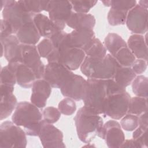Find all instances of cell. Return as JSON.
<instances>
[{
  "label": "cell",
  "mask_w": 148,
  "mask_h": 148,
  "mask_svg": "<svg viewBox=\"0 0 148 148\" xmlns=\"http://www.w3.org/2000/svg\"><path fill=\"white\" fill-rule=\"evenodd\" d=\"M67 34L64 30H60L50 38L54 49L46 59L48 63L58 62L71 71H76L80 67L86 54L82 49L71 47L68 44Z\"/></svg>",
  "instance_id": "1"
},
{
  "label": "cell",
  "mask_w": 148,
  "mask_h": 148,
  "mask_svg": "<svg viewBox=\"0 0 148 148\" xmlns=\"http://www.w3.org/2000/svg\"><path fill=\"white\" fill-rule=\"evenodd\" d=\"M106 85L107 95L103 105L102 114L113 120H120L127 113L131 95L113 79H106Z\"/></svg>",
  "instance_id": "2"
},
{
  "label": "cell",
  "mask_w": 148,
  "mask_h": 148,
  "mask_svg": "<svg viewBox=\"0 0 148 148\" xmlns=\"http://www.w3.org/2000/svg\"><path fill=\"white\" fill-rule=\"evenodd\" d=\"M95 110L86 106L80 108L73 120L77 137L84 143H90L98 136L103 121Z\"/></svg>",
  "instance_id": "3"
},
{
  "label": "cell",
  "mask_w": 148,
  "mask_h": 148,
  "mask_svg": "<svg viewBox=\"0 0 148 148\" xmlns=\"http://www.w3.org/2000/svg\"><path fill=\"white\" fill-rule=\"evenodd\" d=\"M12 121L18 126L23 127L28 136H38L43 121L42 113L39 108L27 101L17 103L12 116Z\"/></svg>",
  "instance_id": "4"
},
{
  "label": "cell",
  "mask_w": 148,
  "mask_h": 148,
  "mask_svg": "<svg viewBox=\"0 0 148 148\" xmlns=\"http://www.w3.org/2000/svg\"><path fill=\"white\" fill-rule=\"evenodd\" d=\"M120 65L110 54L103 58H91L86 56L80 69L87 78L97 79H113L115 71Z\"/></svg>",
  "instance_id": "5"
},
{
  "label": "cell",
  "mask_w": 148,
  "mask_h": 148,
  "mask_svg": "<svg viewBox=\"0 0 148 148\" xmlns=\"http://www.w3.org/2000/svg\"><path fill=\"white\" fill-rule=\"evenodd\" d=\"M1 10L3 19L11 24L14 34L24 24L33 20L35 15L27 11L21 0L1 1Z\"/></svg>",
  "instance_id": "6"
},
{
  "label": "cell",
  "mask_w": 148,
  "mask_h": 148,
  "mask_svg": "<svg viewBox=\"0 0 148 148\" xmlns=\"http://www.w3.org/2000/svg\"><path fill=\"white\" fill-rule=\"evenodd\" d=\"M87 81V90L82 100L84 105L102 114L103 103L107 95L106 80L88 78Z\"/></svg>",
  "instance_id": "7"
},
{
  "label": "cell",
  "mask_w": 148,
  "mask_h": 148,
  "mask_svg": "<svg viewBox=\"0 0 148 148\" xmlns=\"http://www.w3.org/2000/svg\"><path fill=\"white\" fill-rule=\"evenodd\" d=\"M27 134L12 121H5L0 125V147H26Z\"/></svg>",
  "instance_id": "8"
},
{
  "label": "cell",
  "mask_w": 148,
  "mask_h": 148,
  "mask_svg": "<svg viewBox=\"0 0 148 148\" xmlns=\"http://www.w3.org/2000/svg\"><path fill=\"white\" fill-rule=\"evenodd\" d=\"M72 9L70 1H50L47 12L54 25L60 30H64Z\"/></svg>",
  "instance_id": "9"
},
{
  "label": "cell",
  "mask_w": 148,
  "mask_h": 148,
  "mask_svg": "<svg viewBox=\"0 0 148 148\" xmlns=\"http://www.w3.org/2000/svg\"><path fill=\"white\" fill-rule=\"evenodd\" d=\"M98 136L105 140L109 148H120L125 139L120 124L113 119L103 124Z\"/></svg>",
  "instance_id": "10"
},
{
  "label": "cell",
  "mask_w": 148,
  "mask_h": 148,
  "mask_svg": "<svg viewBox=\"0 0 148 148\" xmlns=\"http://www.w3.org/2000/svg\"><path fill=\"white\" fill-rule=\"evenodd\" d=\"M41 144L44 148H65L62 132L53 124L45 122L41 124L38 134Z\"/></svg>",
  "instance_id": "11"
},
{
  "label": "cell",
  "mask_w": 148,
  "mask_h": 148,
  "mask_svg": "<svg viewBox=\"0 0 148 148\" xmlns=\"http://www.w3.org/2000/svg\"><path fill=\"white\" fill-rule=\"evenodd\" d=\"M148 10L138 4L130 10L127 15L125 24L134 34L143 35L147 31Z\"/></svg>",
  "instance_id": "12"
},
{
  "label": "cell",
  "mask_w": 148,
  "mask_h": 148,
  "mask_svg": "<svg viewBox=\"0 0 148 148\" xmlns=\"http://www.w3.org/2000/svg\"><path fill=\"white\" fill-rule=\"evenodd\" d=\"M87 81L80 75L73 73L61 87L60 91L63 96L75 101L83 100L86 92Z\"/></svg>",
  "instance_id": "13"
},
{
  "label": "cell",
  "mask_w": 148,
  "mask_h": 148,
  "mask_svg": "<svg viewBox=\"0 0 148 148\" xmlns=\"http://www.w3.org/2000/svg\"><path fill=\"white\" fill-rule=\"evenodd\" d=\"M21 57L22 63L34 72L36 79H42L45 65L41 60L36 46L21 44Z\"/></svg>",
  "instance_id": "14"
},
{
  "label": "cell",
  "mask_w": 148,
  "mask_h": 148,
  "mask_svg": "<svg viewBox=\"0 0 148 148\" xmlns=\"http://www.w3.org/2000/svg\"><path fill=\"white\" fill-rule=\"evenodd\" d=\"M73 73L72 71L58 62H49L45 65L43 79L52 88H60L66 79Z\"/></svg>",
  "instance_id": "15"
},
{
  "label": "cell",
  "mask_w": 148,
  "mask_h": 148,
  "mask_svg": "<svg viewBox=\"0 0 148 148\" xmlns=\"http://www.w3.org/2000/svg\"><path fill=\"white\" fill-rule=\"evenodd\" d=\"M31 89V102L39 109H43L51 92V86L43 79H36Z\"/></svg>",
  "instance_id": "16"
},
{
  "label": "cell",
  "mask_w": 148,
  "mask_h": 148,
  "mask_svg": "<svg viewBox=\"0 0 148 148\" xmlns=\"http://www.w3.org/2000/svg\"><path fill=\"white\" fill-rule=\"evenodd\" d=\"M0 42L3 47V56L8 63H22L21 43L16 35H10Z\"/></svg>",
  "instance_id": "17"
},
{
  "label": "cell",
  "mask_w": 148,
  "mask_h": 148,
  "mask_svg": "<svg viewBox=\"0 0 148 148\" xmlns=\"http://www.w3.org/2000/svg\"><path fill=\"white\" fill-rule=\"evenodd\" d=\"M94 38L95 35L93 29H73L66 35L68 44L73 47L82 49Z\"/></svg>",
  "instance_id": "18"
},
{
  "label": "cell",
  "mask_w": 148,
  "mask_h": 148,
  "mask_svg": "<svg viewBox=\"0 0 148 148\" xmlns=\"http://www.w3.org/2000/svg\"><path fill=\"white\" fill-rule=\"evenodd\" d=\"M15 35L21 44L28 45H36L41 37L33 20L24 24Z\"/></svg>",
  "instance_id": "19"
},
{
  "label": "cell",
  "mask_w": 148,
  "mask_h": 148,
  "mask_svg": "<svg viewBox=\"0 0 148 148\" xmlns=\"http://www.w3.org/2000/svg\"><path fill=\"white\" fill-rule=\"evenodd\" d=\"M127 45L136 58L148 60L146 39L143 35L133 34L130 36Z\"/></svg>",
  "instance_id": "20"
},
{
  "label": "cell",
  "mask_w": 148,
  "mask_h": 148,
  "mask_svg": "<svg viewBox=\"0 0 148 148\" xmlns=\"http://www.w3.org/2000/svg\"><path fill=\"white\" fill-rule=\"evenodd\" d=\"M96 23L95 17L90 13H80L72 12L66 22V25L73 29H93Z\"/></svg>",
  "instance_id": "21"
},
{
  "label": "cell",
  "mask_w": 148,
  "mask_h": 148,
  "mask_svg": "<svg viewBox=\"0 0 148 148\" xmlns=\"http://www.w3.org/2000/svg\"><path fill=\"white\" fill-rule=\"evenodd\" d=\"M33 21L40 35L44 38L50 39L60 31L49 17L41 13L34 16Z\"/></svg>",
  "instance_id": "22"
},
{
  "label": "cell",
  "mask_w": 148,
  "mask_h": 148,
  "mask_svg": "<svg viewBox=\"0 0 148 148\" xmlns=\"http://www.w3.org/2000/svg\"><path fill=\"white\" fill-rule=\"evenodd\" d=\"M15 73L17 84L24 88H31L36 80L34 72L23 63L17 64Z\"/></svg>",
  "instance_id": "23"
},
{
  "label": "cell",
  "mask_w": 148,
  "mask_h": 148,
  "mask_svg": "<svg viewBox=\"0 0 148 148\" xmlns=\"http://www.w3.org/2000/svg\"><path fill=\"white\" fill-rule=\"evenodd\" d=\"M17 100L13 93L1 94L0 119L2 120L8 118L15 110Z\"/></svg>",
  "instance_id": "24"
},
{
  "label": "cell",
  "mask_w": 148,
  "mask_h": 148,
  "mask_svg": "<svg viewBox=\"0 0 148 148\" xmlns=\"http://www.w3.org/2000/svg\"><path fill=\"white\" fill-rule=\"evenodd\" d=\"M136 76L131 67L119 65L116 69L113 79L120 86L126 88L130 86Z\"/></svg>",
  "instance_id": "25"
},
{
  "label": "cell",
  "mask_w": 148,
  "mask_h": 148,
  "mask_svg": "<svg viewBox=\"0 0 148 148\" xmlns=\"http://www.w3.org/2000/svg\"><path fill=\"white\" fill-rule=\"evenodd\" d=\"M103 45L107 51L113 57L123 47L127 46V42L117 34L110 32L104 39Z\"/></svg>",
  "instance_id": "26"
},
{
  "label": "cell",
  "mask_w": 148,
  "mask_h": 148,
  "mask_svg": "<svg viewBox=\"0 0 148 148\" xmlns=\"http://www.w3.org/2000/svg\"><path fill=\"white\" fill-rule=\"evenodd\" d=\"M86 56L91 58H103L106 55V49L102 42L97 38L92 39L83 49Z\"/></svg>",
  "instance_id": "27"
},
{
  "label": "cell",
  "mask_w": 148,
  "mask_h": 148,
  "mask_svg": "<svg viewBox=\"0 0 148 148\" xmlns=\"http://www.w3.org/2000/svg\"><path fill=\"white\" fill-rule=\"evenodd\" d=\"M146 112H147V98L138 96L131 97L128 104L127 113L139 116Z\"/></svg>",
  "instance_id": "28"
},
{
  "label": "cell",
  "mask_w": 148,
  "mask_h": 148,
  "mask_svg": "<svg viewBox=\"0 0 148 148\" xmlns=\"http://www.w3.org/2000/svg\"><path fill=\"white\" fill-rule=\"evenodd\" d=\"M133 93L138 97L147 98L148 78L142 75L136 76L131 83Z\"/></svg>",
  "instance_id": "29"
},
{
  "label": "cell",
  "mask_w": 148,
  "mask_h": 148,
  "mask_svg": "<svg viewBox=\"0 0 148 148\" xmlns=\"http://www.w3.org/2000/svg\"><path fill=\"white\" fill-rule=\"evenodd\" d=\"M18 64H10L1 68V84L13 86L17 83L16 77V68Z\"/></svg>",
  "instance_id": "30"
},
{
  "label": "cell",
  "mask_w": 148,
  "mask_h": 148,
  "mask_svg": "<svg viewBox=\"0 0 148 148\" xmlns=\"http://www.w3.org/2000/svg\"><path fill=\"white\" fill-rule=\"evenodd\" d=\"M25 9L33 14L47 12L50 1L47 0H21Z\"/></svg>",
  "instance_id": "31"
},
{
  "label": "cell",
  "mask_w": 148,
  "mask_h": 148,
  "mask_svg": "<svg viewBox=\"0 0 148 148\" xmlns=\"http://www.w3.org/2000/svg\"><path fill=\"white\" fill-rule=\"evenodd\" d=\"M114 58L120 65L126 67H131L136 60L135 57L128 46L121 48L114 55Z\"/></svg>",
  "instance_id": "32"
},
{
  "label": "cell",
  "mask_w": 148,
  "mask_h": 148,
  "mask_svg": "<svg viewBox=\"0 0 148 148\" xmlns=\"http://www.w3.org/2000/svg\"><path fill=\"white\" fill-rule=\"evenodd\" d=\"M128 12L110 8L108 13L107 20L109 25L117 26L124 25Z\"/></svg>",
  "instance_id": "33"
},
{
  "label": "cell",
  "mask_w": 148,
  "mask_h": 148,
  "mask_svg": "<svg viewBox=\"0 0 148 148\" xmlns=\"http://www.w3.org/2000/svg\"><path fill=\"white\" fill-rule=\"evenodd\" d=\"M101 2L105 6L125 12H128L137 4L135 0H105Z\"/></svg>",
  "instance_id": "34"
},
{
  "label": "cell",
  "mask_w": 148,
  "mask_h": 148,
  "mask_svg": "<svg viewBox=\"0 0 148 148\" xmlns=\"http://www.w3.org/2000/svg\"><path fill=\"white\" fill-rule=\"evenodd\" d=\"M72 9L75 12L80 13H88L90 9L93 8L98 2V1L94 0H79L70 1Z\"/></svg>",
  "instance_id": "35"
},
{
  "label": "cell",
  "mask_w": 148,
  "mask_h": 148,
  "mask_svg": "<svg viewBox=\"0 0 148 148\" xmlns=\"http://www.w3.org/2000/svg\"><path fill=\"white\" fill-rule=\"evenodd\" d=\"M58 109L61 114L65 116H71L76 110V104L73 99L65 97L58 103Z\"/></svg>",
  "instance_id": "36"
},
{
  "label": "cell",
  "mask_w": 148,
  "mask_h": 148,
  "mask_svg": "<svg viewBox=\"0 0 148 148\" xmlns=\"http://www.w3.org/2000/svg\"><path fill=\"white\" fill-rule=\"evenodd\" d=\"M120 125L122 129L126 131H134L139 125L138 116L127 113L121 119Z\"/></svg>",
  "instance_id": "37"
},
{
  "label": "cell",
  "mask_w": 148,
  "mask_h": 148,
  "mask_svg": "<svg viewBox=\"0 0 148 148\" xmlns=\"http://www.w3.org/2000/svg\"><path fill=\"white\" fill-rule=\"evenodd\" d=\"M61 113L58 108L53 106H48L44 109L42 112L43 120L50 124L57 122L61 117Z\"/></svg>",
  "instance_id": "38"
},
{
  "label": "cell",
  "mask_w": 148,
  "mask_h": 148,
  "mask_svg": "<svg viewBox=\"0 0 148 148\" xmlns=\"http://www.w3.org/2000/svg\"><path fill=\"white\" fill-rule=\"evenodd\" d=\"M38 51L42 58H47L53 51L54 47L49 38H44L36 46Z\"/></svg>",
  "instance_id": "39"
},
{
  "label": "cell",
  "mask_w": 148,
  "mask_h": 148,
  "mask_svg": "<svg viewBox=\"0 0 148 148\" xmlns=\"http://www.w3.org/2000/svg\"><path fill=\"white\" fill-rule=\"evenodd\" d=\"M132 139L138 144L139 148L147 147V131H144L138 127L133 132Z\"/></svg>",
  "instance_id": "40"
},
{
  "label": "cell",
  "mask_w": 148,
  "mask_h": 148,
  "mask_svg": "<svg viewBox=\"0 0 148 148\" xmlns=\"http://www.w3.org/2000/svg\"><path fill=\"white\" fill-rule=\"evenodd\" d=\"M14 31L11 24L2 18L0 21V41L5 39L10 35H13Z\"/></svg>",
  "instance_id": "41"
},
{
  "label": "cell",
  "mask_w": 148,
  "mask_h": 148,
  "mask_svg": "<svg viewBox=\"0 0 148 148\" xmlns=\"http://www.w3.org/2000/svg\"><path fill=\"white\" fill-rule=\"evenodd\" d=\"M131 67L136 75H139L143 73L147 69V61L143 59L136 58Z\"/></svg>",
  "instance_id": "42"
},
{
  "label": "cell",
  "mask_w": 148,
  "mask_h": 148,
  "mask_svg": "<svg viewBox=\"0 0 148 148\" xmlns=\"http://www.w3.org/2000/svg\"><path fill=\"white\" fill-rule=\"evenodd\" d=\"M138 127L144 131L147 130L148 117L147 112H145L138 116Z\"/></svg>",
  "instance_id": "43"
},
{
  "label": "cell",
  "mask_w": 148,
  "mask_h": 148,
  "mask_svg": "<svg viewBox=\"0 0 148 148\" xmlns=\"http://www.w3.org/2000/svg\"><path fill=\"white\" fill-rule=\"evenodd\" d=\"M121 148H139L138 144L135 142L133 139H127L124 140L123 143L121 145Z\"/></svg>",
  "instance_id": "44"
},
{
  "label": "cell",
  "mask_w": 148,
  "mask_h": 148,
  "mask_svg": "<svg viewBox=\"0 0 148 148\" xmlns=\"http://www.w3.org/2000/svg\"><path fill=\"white\" fill-rule=\"evenodd\" d=\"M139 6L145 8V9H147L148 8V1L147 0H141L139 1L138 2V3Z\"/></svg>",
  "instance_id": "45"
},
{
  "label": "cell",
  "mask_w": 148,
  "mask_h": 148,
  "mask_svg": "<svg viewBox=\"0 0 148 148\" xmlns=\"http://www.w3.org/2000/svg\"><path fill=\"white\" fill-rule=\"evenodd\" d=\"M86 145H85V146H84V147H95V146L94 145H91V143H86Z\"/></svg>",
  "instance_id": "46"
}]
</instances>
